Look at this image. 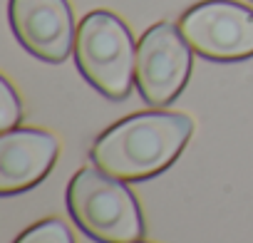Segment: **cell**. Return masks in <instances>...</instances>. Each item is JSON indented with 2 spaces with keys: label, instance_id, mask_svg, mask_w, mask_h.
I'll return each mask as SVG.
<instances>
[{
  "label": "cell",
  "instance_id": "1",
  "mask_svg": "<svg viewBox=\"0 0 253 243\" xmlns=\"http://www.w3.org/2000/svg\"><path fill=\"white\" fill-rule=\"evenodd\" d=\"M194 122L179 112H142L109 127L92 147V162L119 181L164 171L184 149Z\"/></svg>",
  "mask_w": 253,
  "mask_h": 243
},
{
  "label": "cell",
  "instance_id": "2",
  "mask_svg": "<svg viewBox=\"0 0 253 243\" xmlns=\"http://www.w3.org/2000/svg\"><path fill=\"white\" fill-rule=\"evenodd\" d=\"M75 223L99 243H134L144 233L142 208L132 191L102 169H80L67 186Z\"/></svg>",
  "mask_w": 253,
  "mask_h": 243
},
{
  "label": "cell",
  "instance_id": "3",
  "mask_svg": "<svg viewBox=\"0 0 253 243\" xmlns=\"http://www.w3.org/2000/svg\"><path fill=\"white\" fill-rule=\"evenodd\" d=\"M75 57L80 72L109 99H124L132 89L137 52L126 25L107 13H89L75 35Z\"/></svg>",
  "mask_w": 253,
  "mask_h": 243
},
{
  "label": "cell",
  "instance_id": "4",
  "mask_svg": "<svg viewBox=\"0 0 253 243\" xmlns=\"http://www.w3.org/2000/svg\"><path fill=\"white\" fill-rule=\"evenodd\" d=\"M181 35L209 60H243L253 55V10L233 0H206L184 13Z\"/></svg>",
  "mask_w": 253,
  "mask_h": 243
},
{
  "label": "cell",
  "instance_id": "5",
  "mask_svg": "<svg viewBox=\"0 0 253 243\" xmlns=\"http://www.w3.org/2000/svg\"><path fill=\"white\" fill-rule=\"evenodd\" d=\"M191 45L171 23H159L144 33L137 47L134 80L142 97L154 104H169L186 84L191 72Z\"/></svg>",
  "mask_w": 253,
  "mask_h": 243
},
{
  "label": "cell",
  "instance_id": "6",
  "mask_svg": "<svg viewBox=\"0 0 253 243\" xmlns=\"http://www.w3.org/2000/svg\"><path fill=\"white\" fill-rule=\"evenodd\" d=\"M10 25L20 45L40 60L62 62L75 40L67 0H10Z\"/></svg>",
  "mask_w": 253,
  "mask_h": 243
},
{
  "label": "cell",
  "instance_id": "7",
  "mask_svg": "<svg viewBox=\"0 0 253 243\" xmlns=\"http://www.w3.org/2000/svg\"><path fill=\"white\" fill-rule=\"evenodd\" d=\"M57 139L38 129H10L0 137V194H18L40 184L57 159Z\"/></svg>",
  "mask_w": 253,
  "mask_h": 243
},
{
  "label": "cell",
  "instance_id": "8",
  "mask_svg": "<svg viewBox=\"0 0 253 243\" xmlns=\"http://www.w3.org/2000/svg\"><path fill=\"white\" fill-rule=\"evenodd\" d=\"M15 243H75L67 226L57 218H47L28 228Z\"/></svg>",
  "mask_w": 253,
  "mask_h": 243
},
{
  "label": "cell",
  "instance_id": "9",
  "mask_svg": "<svg viewBox=\"0 0 253 243\" xmlns=\"http://www.w3.org/2000/svg\"><path fill=\"white\" fill-rule=\"evenodd\" d=\"M0 94H3V107H0V129L10 132L13 124H18L20 117H23V104H20L13 84L5 77L0 80Z\"/></svg>",
  "mask_w": 253,
  "mask_h": 243
}]
</instances>
